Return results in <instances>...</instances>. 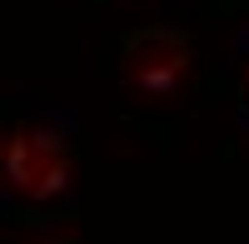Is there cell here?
Segmentation results:
<instances>
[{
  "instance_id": "obj_1",
  "label": "cell",
  "mask_w": 249,
  "mask_h": 244,
  "mask_svg": "<svg viewBox=\"0 0 249 244\" xmlns=\"http://www.w3.org/2000/svg\"><path fill=\"white\" fill-rule=\"evenodd\" d=\"M5 174H10V185L15 190H25L35 205H45L50 194L65 190V179H70V159L65 155H40L30 145V135H10L5 139Z\"/></svg>"
},
{
  "instance_id": "obj_2",
  "label": "cell",
  "mask_w": 249,
  "mask_h": 244,
  "mask_svg": "<svg viewBox=\"0 0 249 244\" xmlns=\"http://www.w3.org/2000/svg\"><path fill=\"white\" fill-rule=\"evenodd\" d=\"M184 65H190V50H179V45H160L155 55H130V75H135V85H144L150 95H164V90H175L179 85V75Z\"/></svg>"
}]
</instances>
